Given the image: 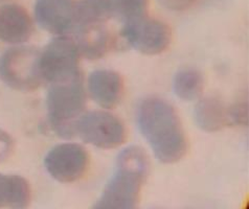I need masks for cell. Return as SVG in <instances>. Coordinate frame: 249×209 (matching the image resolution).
I'll use <instances>...</instances> for the list:
<instances>
[{"mask_svg": "<svg viewBox=\"0 0 249 209\" xmlns=\"http://www.w3.org/2000/svg\"><path fill=\"white\" fill-rule=\"evenodd\" d=\"M137 124L159 161L170 164L183 158L188 140L179 116L169 103L155 97L142 101Z\"/></svg>", "mask_w": 249, "mask_h": 209, "instance_id": "1", "label": "cell"}, {"mask_svg": "<svg viewBox=\"0 0 249 209\" xmlns=\"http://www.w3.org/2000/svg\"><path fill=\"white\" fill-rule=\"evenodd\" d=\"M148 158L137 146L124 150L112 177L94 204L99 209H133L141 198L148 174Z\"/></svg>", "mask_w": 249, "mask_h": 209, "instance_id": "2", "label": "cell"}, {"mask_svg": "<svg viewBox=\"0 0 249 209\" xmlns=\"http://www.w3.org/2000/svg\"><path fill=\"white\" fill-rule=\"evenodd\" d=\"M46 104L52 127L61 136L71 137L74 132L73 118L85 106V92L80 75L74 79L53 84L47 93Z\"/></svg>", "mask_w": 249, "mask_h": 209, "instance_id": "3", "label": "cell"}, {"mask_svg": "<svg viewBox=\"0 0 249 209\" xmlns=\"http://www.w3.org/2000/svg\"><path fill=\"white\" fill-rule=\"evenodd\" d=\"M39 57L40 53L32 47L12 48L0 58V76L14 89H36L42 80Z\"/></svg>", "mask_w": 249, "mask_h": 209, "instance_id": "4", "label": "cell"}, {"mask_svg": "<svg viewBox=\"0 0 249 209\" xmlns=\"http://www.w3.org/2000/svg\"><path fill=\"white\" fill-rule=\"evenodd\" d=\"M39 67L42 79L53 84L68 82L79 75V50L71 39H53L40 53Z\"/></svg>", "mask_w": 249, "mask_h": 209, "instance_id": "5", "label": "cell"}, {"mask_svg": "<svg viewBox=\"0 0 249 209\" xmlns=\"http://www.w3.org/2000/svg\"><path fill=\"white\" fill-rule=\"evenodd\" d=\"M74 131L85 142L99 149H115L126 140V129L119 117L105 111H91L74 123Z\"/></svg>", "mask_w": 249, "mask_h": 209, "instance_id": "6", "label": "cell"}, {"mask_svg": "<svg viewBox=\"0 0 249 209\" xmlns=\"http://www.w3.org/2000/svg\"><path fill=\"white\" fill-rule=\"evenodd\" d=\"M122 35L134 50L149 55L167 50L172 36L170 27L164 22L146 16L124 23Z\"/></svg>", "mask_w": 249, "mask_h": 209, "instance_id": "7", "label": "cell"}, {"mask_svg": "<svg viewBox=\"0 0 249 209\" xmlns=\"http://www.w3.org/2000/svg\"><path fill=\"white\" fill-rule=\"evenodd\" d=\"M89 162L88 153L75 143L58 144L44 159L47 173L62 183H72L82 179L87 173Z\"/></svg>", "mask_w": 249, "mask_h": 209, "instance_id": "8", "label": "cell"}, {"mask_svg": "<svg viewBox=\"0 0 249 209\" xmlns=\"http://www.w3.org/2000/svg\"><path fill=\"white\" fill-rule=\"evenodd\" d=\"M74 0H37L35 15L45 31L64 35L74 30Z\"/></svg>", "mask_w": 249, "mask_h": 209, "instance_id": "9", "label": "cell"}, {"mask_svg": "<svg viewBox=\"0 0 249 209\" xmlns=\"http://www.w3.org/2000/svg\"><path fill=\"white\" fill-rule=\"evenodd\" d=\"M88 89L93 101L100 107L112 109L122 100L124 82L117 72L100 69L89 75Z\"/></svg>", "mask_w": 249, "mask_h": 209, "instance_id": "10", "label": "cell"}, {"mask_svg": "<svg viewBox=\"0 0 249 209\" xmlns=\"http://www.w3.org/2000/svg\"><path fill=\"white\" fill-rule=\"evenodd\" d=\"M32 32V20L22 6L5 4L0 8V40L19 44L29 40Z\"/></svg>", "mask_w": 249, "mask_h": 209, "instance_id": "11", "label": "cell"}, {"mask_svg": "<svg viewBox=\"0 0 249 209\" xmlns=\"http://www.w3.org/2000/svg\"><path fill=\"white\" fill-rule=\"evenodd\" d=\"M195 121L205 132H217L230 123L228 108L218 97H205L195 108Z\"/></svg>", "mask_w": 249, "mask_h": 209, "instance_id": "12", "label": "cell"}, {"mask_svg": "<svg viewBox=\"0 0 249 209\" xmlns=\"http://www.w3.org/2000/svg\"><path fill=\"white\" fill-rule=\"evenodd\" d=\"M78 34V50L90 60L102 58L110 46V37L102 24H93L81 27L75 31Z\"/></svg>", "mask_w": 249, "mask_h": 209, "instance_id": "13", "label": "cell"}, {"mask_svg": "<svg viewBox=\"0 0 249 209\" xmlns=\"http://www.w3.org/2000/svg\"><path fill=\"white\" fill-rule=\"evenodd\" d=\"M113 15L111 0H80L74 8V31L102 24Z\"/></svg>", "mask_w": 249, "mask_h": 209, "instance_id": "14", "label": "cell"}, {"mask_svg": "<svg viewBox=\"0 0 249 209\" xmlns=\"http://www.w3.org/2000/svg\"><path fill=\"white\" fill-rule=\"evenodd\" d=\"M30 200V185L24 178L0 174V207L23 208Z\"/></svg>", "mask_w": 249, "mask_h": 209, "instance_id": "15", "label": "cell"}, {"mask_svg": "<svg viewBox=\"0 0 249 209\" xmlns=\"http://www.w3.org/2000/svg\"><path fill=\"white\" fill-rule=\"evenodd\" d=\"M174 93L179 99L191 102L195 101L203 90L202 74L196 69H182L179 70L173 80Z\"/></svg>", "mask_w": 249, "mask_h": 209, "instance_id": "16", "label": "cell"}, {"mask_svg": "<svg viewBox=\"0 0 249 209\" xmlns=\"http://www.w3.org/2000/svg\"><path fill=\"white\" fill-rule=\"evenodd\" d=\"M113 15L124 23L146 16L148 0H111Z\"/></svg>", "mask_w": 249, "mask_h": 209, "instance_id": "17", "label": "cell"}, {"mask_svg": "<svg viewBox=\"0 0 249 209\" xmlns=\"http://www.w3.org/2000/svg\"><path fill=\"white\" fill-rule=\"evenodd\" d=\"M230 123L237 125H247L248 122V104L245 99L238 100L228 108Z\"/></svg>", "mask_w": 249, "mask_h": 209, "instance_id": "18", "label": "cell"}, {"mask_svg": "<svg viewBox=\"0 0 249 209\" xmlns=\"http://www.w3.org/2000/svg\"><path fill=\"white\" fill-rule=\"evenodd\" d=\"M158 2L170 11H183L190 8L194 0H158Z\"/></svg>", "mask_w": 249, "mask_h": 209, "instance_id": "19", "label": "cell"}, {"mask_svg": "<svg viewBox=\"0 0 249 209\" xmlns=\"http://www.w3.org/2000/svg\"><path fill=\"white\" fill-rule=\"evenodd\" d=\"M12 150L11 138L3 132L0 131V161L10 155Z\"/></svg>", "mask_w": 249, "mask_h": 209, "instance_id": "20", "label": "cell"}, {"mask_svg": "<svg viewBox=\"0 0 249 209\" xmlns=\"http://www.w3.org/2000/svg\"><path fill=\"white\" fill-rule=\"evenodd\" d=\"M4 1H10V0H0V2H4Z\"/></svg>", "mask_w": 249, "mask_h": 209, "instance_id": "21", "label": "cell"}]
</instances>
